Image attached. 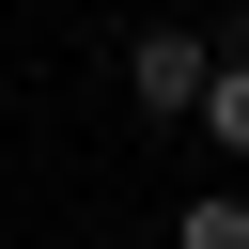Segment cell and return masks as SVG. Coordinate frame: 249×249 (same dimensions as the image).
<instances>
[{"instance_id":"7a4b0ae2","label":"cell","mask_w":249,"mask_h":249,"mask_svg":"<svg viewBox=\"0 0 249 249\" xmlns=\"http://www.w3.org/2000/svg\"><path fill=\"white\" fill-rule=\"evenodd\" d=\"M187 124H202V140H218V156H233V171H249V62H218V78H202V109H187Z\"/></svg>"},{"instance_id":"6da1fadb","label":"cell","mask_w":249,"mask_h":249,"mask_svg":"<svg viewBox=\"0 0 249 249\" xmlns=\"http://www.w3.org/2000/svg\"><path fill=\"white\" fill-rule=\"evenodd\" d=\"M202 78H218V47H202L187 16H156V31L124 47V109H140V124H187V109H202Z\"/></svg>"},{"instance_id":"3957f363","label":"cell","mask_w":249,"mask_h":249,"mask_svg":"<svg viewBox=\"0 0 249 249\" xmlns=\"http://www.w3.org/2000/svg\"><path fill=\"white\" fill-rule=\"evenodd\" d=\"M171 249H249V187H202V202L171 218Z\"/></svg>"},{"instance_id":"277c9868","label":"cell","mask_w":249,"mask_h":249,"mask_svg":"<svg viewBox=\"0 0 249 249\" xmlns=\"http://www.w3.org/2000/svg\"><path fill=\"white\" fill-rule=\"evenodd\" d=\"M202 47H218V62H249V0H218V31H202Z\"/></svg>"}]
</instances>
